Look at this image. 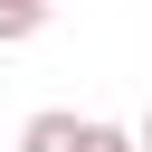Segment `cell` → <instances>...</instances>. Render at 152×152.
<instances>
[{
	"instance_id": "obj_2",
	"label": "cell",
	"mask_w": 152,
	"mask_h": 152,
	"mask_svg": "<svg viewBox=\"0 0 152 152\" xmlns=\"http://www.w3.org/2000/svg\"><path fill=\"white\" fill-rule=\"evenodd\" d=\"M38 28H48V0H0V48H19Z\"/></svg>"
},
{
	"instance_id": "obj_1",
	"label": "cell",
	"mask_w": 152,
	"mask_h": 152,
	"mask_svg": "<svg viewBox=\"0 0 152 152\" xmlns=\"http://www.w3.org/2000/svg\"><path fill=\"white\" fill-rule=\"evenodd\" d=\"M76 142H86V124H76V114H57V104L19 124V152H76Z\"/></svg>"
},
{
	"instance_id": "obj_3",
	"label": "cell",
	"mask_w": 152,
	"mask_h": 152,
	"mask_svg": "<svg viewBox=\"0 0 152 152\" xmlns=\"http://www.w3.org/2000/svg\"><path fill=\"white\" fill-rule=\"evenodd\" d=\"M76 152H133V133H124V124H86V142H76Z\"/></svg>"
}]
</instances>
